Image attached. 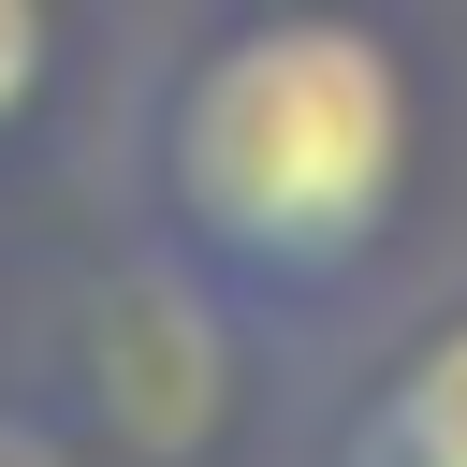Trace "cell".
Here are the masks:
<instances>
[{
  "mask_svg": "<svg viewBox=\"0 0 467 467\" xmlns=\"http://www.w3.org/2000/svg\"><path fill=\"white\" fill-rule=\"evenodd\" d=\"M409 204V58L350 0H248L146 102V248L219 321H292Z\"/></svg>",
  "mask_w": 467,
  "mask_h": 467,
  "instance_id": "obj_1",
  "label": "cell"
},
{
  "mask_svg": "<svg viewBox=\"0 0 467 467\" xmlns=\"http://www.w3.org/2000/svg\"><path fill=\"white\" fill-rule=\"evenodd\" d=\"M336 467H467V306H452V321H423V336L365 379V409H350Z\"/></svg>",
  "mask_w": 467,
  "mask_h": 467,
  "instance_id": "obj_2",
  "label": "cell"
},
{
  "mask_svg": "<svg viewBox=\"0 0 467 467\" xmlns=\"http://www.w3.org/2000/svg\"><path fill=\"white\" fill-rule=\"evenodd\" d=\"M44 88H58V0H0V146L44 117Z\"/></svg>",
  "mask_w": 467,
  "mask_h": 467,
  "instance_id": "obj_3",
  "label": "cell"
}]
</instances>
